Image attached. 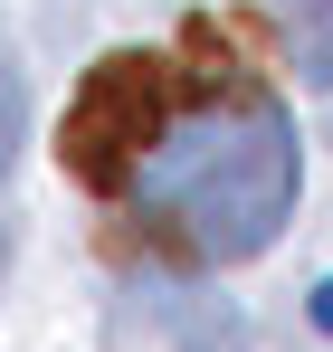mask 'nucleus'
<instances>
[{
	"mask_svg": "<svg viewBox=\"0 0 333 352\" xmlns=\"http://www.w3.org/2000/svg\"><path fill=\"white\" fill-rule=\"evenodd\" d=\"M143 219L181 248V257H257L295 210V124L267 86L210 96V115H191V133H162L153 162L133 172Z\"/></svg>",
	"mask_w": 333,
	"mask_h": 352,
	"instance_id": "f257e3e1",
	"label": "nucleus"
},
{
	"mask_svg": "<svg viewBox=\"0 0 333 352\" xmlns=\"http://www.w3.org/2000/svg\"><path fill=\"white\" fill-rule=\"evenodd\" d=\"M181 96H191V76L153 48H114L105 67H86V86H76V105L57 124V162L86 181V190H133V172L153 162V143L171 133L181 115Z\"/></svg>",
	"mask_w": 333,
	"mask_h": 352,
	"instance_id": "f03ea898",
	"label": "nucleus"
},
{
	"mask_svg": "<svg viewBox=\"0 0 333 352\" xmlns=\"http://www.w3.org/2000/svg\"><path fill=\"white\" fill-rule=\"evenodd\" d=\"M286 48L314 86H333V0H286Z\"/></svg>",
	"mask_w": 333,
	"mask_h": 352,
	"instance_id": "7ed1b4c3",
	"label": "nucleus"
},
{
	"mask_svg": "<svg viewBox=\"0 0 333 352\" xmlns=\"http://www.w3.org/2000/svg\"><path fill=\"white\" fill-rule=\"evenodd\" d=\"M10 153H19V76L0 58V172H10Z\"/></svg>",
	"mask_w": 333,
	"mask_h": 352,
	"instance_id": "20e7f679",
	"label": "nucleus"
},
{
	"mask_svg": "<svg viewBox=\"0 0 333 352\" xmlns=\"http://www.w3.org/2000/svg\"><path fill=\"white\" fill-rule=\"evenodd\" d=\"M314 324H324V333H333V276H324V286H314Z\"/></svg>",
	"mask_w": 333,
	"mask_h": 352,
	"instance_id": "39448f33",
	"label": "nucleus"
}]
</instances>
